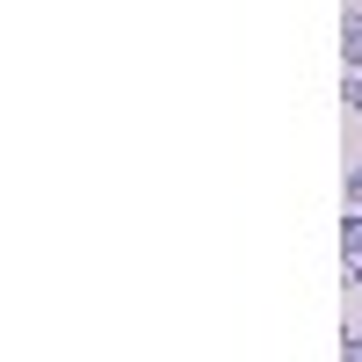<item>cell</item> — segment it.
<instances>
[{"label": "cell", "mask_w": 362, "mask_h": 362, "mask_svg": "<svg viewBox=\"0 0 362 362\" xmlns=\"http://www.w3.org/2000/svg\"><path fill=\"white\" fill-rule=\"evenodd\" d=\"M341 58H348V73H362V15L341 22Z\"/></svg>", "instance_id": "cell-2"}, {"label": "cell", "mask_w": 362, "mask_h": 362, "mask_svg": "<svg viewBox=\"0 0 362 362\" xmlns=\"http://www.w3.org/2000/svg\"><path fill=\"white\" fill-rule=\"evenodd\" d=\"M341 254L362 261V203H348V218H341Z\"/></svg>", "instance_id": "cell-1"}, {"label": "cell", "mask_w": 362, "mask_h": 362, "mask_svg": "<svg viewBox=\"0 0 362 362\" xmlns=\"http://www.w3.org/2000/svg\"><path fill=\"white\" fill-rule=\"evenodd\" d=\"M348 109H355V124H362V73H348Z\"/></svg>", "instance_id": "cell-3"}, {"label": "cell", "mask_w": 362, "mask_h": 362, "mask_svg": "<svg viewBox=\"0 0 362 362\" xmlns=\"http://www.w3.org/2000/svg\"><path fill=\"white\" fill-rule=\"evenodd\" d=\"M348 290H355V297H362V261H348Z\"/></svg>", "instance_id": "cell-5"}, {"label": "cell", "mask_w": 362, "mask_h": 362, "mask_svg": "<svg viewBox=\"0 0 362 362\" xmlns=\"http://www.w3.org/2000/svg\"><path fill=\"white\" fill-rule=\"evenodd\" d=\"M348 203H362V167H348Z\"/></svg>", "instance_id": "cell-4"}]
</instances>
